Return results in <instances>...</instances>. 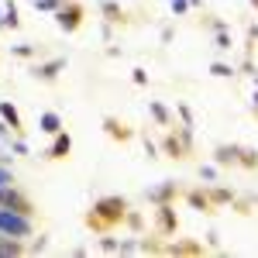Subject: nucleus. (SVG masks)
<instances>
[{
	"mask_svg": "<svg viewBox=\"0 0 258 258\" xmlns=\"http://www.w3.org/2000/svg\"><path fill=\"white\" fill-rule=\"evenodd\" d=\"M124 214H127V200L124 197H100L93 203L90 220L93 224H117V220H124Z\"/></svg>",
	"mask_w": 258,
	"mask_h": 258,
	"instance_id": "f03ea898",
	"label": "nucleus"
},
{
	"mask_svg": "<svg viewBox=\"0 0 258 258\" xmlns=\"http://www.w3.org/2000/svg\"><path fill=\"white\" fill-rule=\"evenodd\" d=\"M207 197H210V203H231V200H234V193H231V189H224V186H214Z\"/></svg>",
	"mask_w": 258,
	"mask_h": 258,
	"instance_id": "a211bd4d",
	"label": "nucleus"
},
{
	"mask_svg": "<svg viewBox=\"0 0 258 258\" xmlns=\"http://www.w3.org/2000/svg\"><path fill=\"white\" fill-rule=\"evenodd\" d=\"M83 21V7L80 4H62L59 11H55V24H59L62 31H76Z\"/></svg>",
	"mask_w": 258,
	"mask_h": 258,
	"instance_id": "20e7f679",
	"label": "nucleus"
},
{
	"mask_svg": "<svg viewBox=\"0 0 258 258\" xmlns=\"http://www.w3.org/2000/svg\"><path fill=\"white\" fill-rule=\"evenodd\" d=\"M251 103H255V107H258V86H255V97H251Z\"/></svg>",
	"mask_w": 258,
	"mask_h": 258,
	"instance_id": "ea45409f",
	"label": "nucleus"
},
{
	"mask_svg": "<svg viewBox=\"0 0 258 258\" xmlns=\"http://www.w3.org/2000/svg\"><path fill=\"white\" fill-rule=\"evenodd\" d=\"M186 200H189V207H193V210H207V203H210V197H207V193H200V189H193Z\"/></svg>",
	"mask_w": 258,
	"mask_h": 258,
	"instance_id": "4be33fe9",
	"label": "nucleus"
},
{
	"mask_svg": "<svg viewBox=\"0 0 258 258\" xmlns=\"http://www.w3.org/2000/svg\"><path fill=\"white\" fill-rule=\"evenodd\" d=\"M0 117L7 120V124H11L14 131H18V127H21V114H18V107H14L11 100H0Z\"/></svg>",
	"mask_w": 258,
	"mask_h": 258,
	"instance_id": "ddd939ff",
	"label": "nucleus"
},
{
	"mask_svg": "<svg viewBox=\"0 0 258 258\" xmlns=\"http://www.w3.org/2000/svg\"><path fill=\"white\" fill-rule=\"evenodd\" d=\"M7 148H11L14 155H28V141H21V138H14L11 145H7Z\"/></svg>",
	"mask_w": 258,
	"mask_h": 258,
	"instance_id": "473e14b6",
	"label": "nucleus"
},
{
	"mask_svg": "<svg viewBox=\"0 0 258 258\" xmlns=\"http://www.w3.org/2000/svg\"><path fill=\"white\" fill-rule=\"evenodd\" d=\"M162 148H165V155H172V159H179V155L186 152V148H182V141H179L176 135H169V138L162 141Z\"/></svg>",
	"mask_w": 258,
	"mask_h": 258,
	"instance_id": "dca6fc26",
	"label": "nucleus"
},
{
	"mask_svg": "<svg viewBox=\"0 0 258 258\" xmlns=\"http://www.w3.org/2000/svg\"><path fill=\"white\" fill-rule=\"evenodd\" d=\"M210 76H217V80H231V76H234V66H231V62H214V66H210Z\"/></svg>",
	"mask_w": 258,
	"mask_h": 258,
	"instance_id": "f3484780",
	"label": "nucleus"
},
{
	"mask_svg": "<svg viewBox=\"0 0 258 258\" xmlns=\"http://www.w3.org/2000/svg\"><path fill=\"white\" fill-rule=\"evenodd\" d=\"M148 114H152V120H155V124H162V127H169V124H172L169 107H165V103H159V100H148Z\"/></svg>",
	"mask_w": 258,
	"mask_h": 258,
	"instance_id": "f8f14e48",
	"label": "nucleus"
},
{
	"mask_svg": "<svg viewBox=\"0 0 258 258\" xmlns=\"http://www.w3.org/2000/svg\"><path fill=\"white\" fill-rule=\"evenodd\" d=\"M100 11L107 14V21H117L120 18V4H117V0H100Z\"/></svg>",
	"mask_w": 258,
	"mask_h": 258,
	"instance_id": "6ab92c4d",
	"label": "nucleus"
},
{
	"mask_svg": "<svg viewBox=\"0 0 258 258\" xmlns=\"http://www.w3.org/2000/svg\"><path fill=\"white\" fill-rule=\"evenodd\" d=\"M100 35H103V38H107V41L114 38V28H110V21H107V24H103V28H100Z\"/></svg>",
	"mask_w": 258,
	"mask_h": 258,
	"instance_id": "e433bc0d",
	"label": "nucleus"
},
{
	"mask_svg": "<svg viewBox=\"0 0 258 258\" xmlns=\"http://www.w3.org/2000/svg\"><path fill=\"white\" fill-rule=\"evenodd\" d=\"M189 7H203V0H189Z\"/></svg>",
	"mask_w": 258,
	"mask_h": 258,
	"instance_id": "58836bf2",
	"label": "nucleus"
},
{
	"mask_svg": "<svg viewBox=\"0 0 258 258\" xmlns=\"http://www.w3.org/2000/svg\"><path fill=\"white\" fill-rule=\"evenodd\" d=\"M62 7V0H35V11L38 14H55Z\"/></svg>",
	"mask_w": 258,
	"mask_h": 258,
	"instance_id": "5701e85b",
	"label": "nucleus"
},
{
	"mask_svg": "<svg viewBox=\"0 0 258 258\" xmlns=\"http://www.w3.org/2000/svg\"><path fill=\"white\" fill-rule=\"evenodd\" d=\"M69 148H73V138L59 131V135H52V145H48V152H45V159H66L69 155Z\"/></svg>",
	"mask_w": 258,
	"mask_h": 258,
	"instance_id": "6e6552de",
	"label": "nucleus"
},
{
	"mask_svg": "<svg viewBox=\"0 0 258 258\" xmlns=\"http://www.w3.org/2000/svg\"><path fill=\"white\" fill-rule=\"evenodd\" d=\"M0 234L4 238H31L35 234V220L31 214H21V210H11V207H0Z\"/></svg>",
	"mask_w": 258,
	"mask_h": 258,
	"instance_id": "f257e3e1",
	"label": "nucleus"
},
{
	"mask_svg": "<svg viewBox=\"0 0 258 258\" xmlns=\"http://www.w3.org/2000/svg\"><path fill=\"white\" fill-rule=\"evenodd\" d=\"M176 182H172V179H162L159 186H148V189H145V200H148V203H155V207H159V203H172V197H176Z\"/></svg>",
	"mask_w": 258,
	"mask_h": 258,
	"instance_id": "39448f33",
	"label": "nucleus"
},
{
	"mask_svg": "<svg viewBox=\"0 0 258 258\" xmlns=\"http://www.w3.org/2000/svg\"><path fill=\"white\" fill-rule=\"evenodd\" d=\"M45 248H48V238H35L31 244H28V251H31V255H41Z\"/></svg>",
	"mask_w": 258,
	"mask_h": 258,
	"instance_id": "2f4dec72",
	"label": "nucleus"
},
{
	"mask_svg": "<svg viewBox=\"0 0 258 258\" xmlns=\"http://www.w3.org/2000/svg\"><path fill=\"white\" fill-rule=\"evenodd\" d=\"M241 165H244V169H258V152L255 148H241Z\"/></svg>",
	"mask_w": 258,
	"mask_h": 258,
	"instance_id": "412c9836",
	"label": "nucleus"
},
{
	"mask_svg": "<svg viewBox=\"0 0 258 258\" xmlns=\"http://www.w3.org/2000/svg\"><path fill=\"white\" fill-rule=\"evenodd\" d=\"M200 179L203 182H217V165H200Z\"/></svg>",
	"mask_w": 258,
	"mask_h": 258,
	"instance_id": "c85d7f7f",
	"label": "nucleus"
},
{
	"mask_svg": "<svg viewBox=\"0 0 258 258\" xmlns=\"http://www.w3.org/2000/svg\"><path fill=\"white\" fill-rule=\"evenodd\" d=\"M138 251H141V241H135V238H124L117 248V255H138Z\"/></svg>",
	"mask_w": 258,
	"mask_h": 258,
	"instance_id": "393cba45",
	"label": "nucleus"
},
{
	"mask_svg": "<svg viewBox=\"0 0 258 258\" xmlns=\"http://www.w3.org/2000/svg\"><path fill=\"white\" fill-rule=\"evenodd\" d=\"M4 186H14V165L11 162H0V189Z\"/></svg>",
	"mask_w": 258,
	"mask_h": 258,
	"instance_id": "aec40b11",
	"label": "nucleus"
},
{
	"mask_svg": "<svg viewBox=\"0 0 258 258\" xmlns=\"http://www.w3.org/2000/svg\"><path fill=\"white\" fill-rule=\"evenodd\" d=\"M11 52H14L18 59H31V55H35V45H28V41H18V45H11Z\"/></svg>",
	"mask_w": 258,
	"mask_h": 258,
	"instance_id": "a878e982",
	"label": "nucleus"
},
{
	"mask_svg": "<svg viewBox=\"0 0 258 258\" xmlns=\"http://www.w3.org/2000/svg\"><path fill=\"white\" fill-rule=\"evenodd\" d=\"M169 11H172V14H186V11H193V7H189V0H172V4H169Z\"/></svg>",
	"mask_w": 258,
	"mask_h": 258,
	"instance_id": "7c9ffc66",
	"label": "nucleus"
},
{
	"mask_svg": "<svg viewBox=\"0 0 258 258\" xmlns=\"http://www.w3.org/2000/svg\"><path fill=\"white\" fill-rule=\"evenodd\" d=\"M124 220H127V227H135V231H141V227H145L141 214H135V210H127V214H124Z\"/></svg>",
	"mask_w": 258,
	"mask_h": 258,
	"instance_id": "c756f323",
	"label": "nucleus"
},
{
	"mask_svg": "<svg viewBox=\"0 0 258 258\" xmlns=\"http://www.w3.org/2000/svg\"><path fill=\"white\" fill-rule=\"evenodd\" d=\"M0 207H11V210H21V214H31V210H35L31 200L24 197L18 186H4V189H0Z\"/></svg>",
	"mask_w": 258,
	"mask_h": 258,
	"instance_id": "7ed1b4c3",
	"label": "nucleus"
},
{
	"mask_svg": "<svg viewBox=\"0 0 258 258\" xmlns=\"http://www.w3.org/2000/svg\"><path fill=\"white\" fill-rule=\"evenodd\" d=\"M179 141H182L186 152L193 148V124H182V127H179Z\"/></svg>",
	"mask_w": 258,
	"mask_h": 258,
	"instance_id": "bb28decb",
	"label": "nucleus"
},
{
	"mask_svg": "<svg viewBox=\"0 0 258 258\" xmlns=\"http://www.w3.org/2000/svg\"><path fill=\"white\" fill-rule=\"evenodd\" d=\"M38 131L41 135H59L62 131V117L55 114V110H45V114L38 117Z\"/></svg>",
	"mask_w": 258,
	"mask_h": 258,
	"instance_id": "1a4fd4ad",
	"label": "nucleus"
},
{
	"mask_svg": "<svg viewBox=\"0 0 258 258\" xmlns=\"http://www.w3.org/2000/svg\"><path fill=\"white\" fill-rule=\"evenodd\" d=\"M214 48L217 52H231V28H217L214 31Z\"/></svg>",
	"mask_w": 258,
	"mask_h": 258,
	"instance_id": "4468645a",
	"label": "nucleus"
},
{
	"mask_svg": "<svg viewBox=\"0 0 258 258\" xmlns=\"http://www.w3.org/2000/svg\"><path fill=\"white\" fill-rule=\"evenodd\" d=\"M0 28H4V14H0Z\"/></svg>",
	"mask_w": 258,
	"mask_h": 258,
	"instance_id": "a19ab883",
	"label": "nucleus"
},
{
	"mask_svg": "<svg viewBox=\"0 0 258 258\" xmlns=\"http://www.w3.org/2000/svg\"><path fill=\"white\" fill-rule=\"evenodd\" d=\"M145 155H148V159H159V145H155V141H145Z\"/></svg>",
	"mask_w": 258,
	"mask_h": 258,
	"instance_id": "c9c22d12",
	"label": "nucleus"
},
{
	"mask_svg": "<svg viewBox=\"0 0 258 258\" xmlns=\"http://www.w3.org/2000/svg\"><path fill=\"white\" fill-rule=\"evenodd\" d=\"M155 217H159V231L162 234H176L179 220H176V207H172V203H159Z\"/></svg>",
	"mask_w": 258,
	"mask_h": 258,
	"instance_id": "0eeeda50",
	"label": "nucleus"
},
{
	"mask_svg": "<svg viewBox=\"0 0 258 258\" xmlns=\"http://www.w3.org/2000/svg\"><path fill=\"white\" fill-rule=\"evenodd\" d=\"M21 18H18V4L14 0H7V7H4V28H18Z\"/></svg>",
	"mask_w": 258,
	"mask_h": 258,
	"instance_id": "2eb2a0df",
	"label": "nucleus"
},
{
	"mask_svg": "<svg viewBox=\"0 0 258 258\" xmlns=\"http://www.w3.org/2000/svg\"><path fill=\"white\" fill-rule=\"evenodd\" d=\"M100 248H103V251H107V255H117L120 241H117V238H110V234H103V238H100Z\"/></svg>",
	"mask_w": 258,
	"mask_h": 258,
	"instance_id": "cd10ccee",
	"label": "nucleus"
},
{
	"mask_svg": "<svg viewBox=\"0 0 258 258\" xmlns=\"http://www.w3.org/2000/svg\"><path fill=\"white\" fill-rule=\"evenodd\" d=\"M131 80L138 83V86H145V83H148V73H145V69H131Z\"/></svg>",
	"mask_w": 258,
	"mask_h": 258,
	"instance_id": "f704fd0d",
	"label": "nucleus"
},
{
	"mask_svg": "<svg viewBox=\"0 0 258 258\" xmlns=\"http://www.w3.org/2000/svg\"><path fill=\"white\" fill-rule=\"evenodd\" d=\"M62 69H66V59H48V62H38V66H35V69H31V73H35V80H41V83H55L59 80V73Z\"/></svg>",
	"mask_w": 258,
	"mask_h": 258,
	"instance_id": "423d86ee",
	"label": "nucleus"
},
{
	"mask_svg": "<svg viewBox=\"0 0 258 258\" xmlns=\"http://www.w3.org/2000/svg\"><path fill=\"white\" fill-rule=\"evenodd\" d=\"M28 248H24V241H18V238H4L0 234V258H18V255H24Z\"/></svg>",
	"mask_w": 258,
	"mask_h": 258,
	"instance_id": "9d476101",
	"label": "nucleus"
},
{
	"mask_svg": "<svg viewBox=\"0 0 258 258\" xmlns=\"http://www.w3.org/2000/svg\"><path fill=\"white\" fill-rule=\"evenodd\" d=\"M103 127H107V135H110V138H127V131H124L114 117H103Z\"/></svg>",
	"mask_w": 258,
	"mask_h": 258,
	"instance_id": "b1692460",
	"label": "nucleus"
},
{
	"mask_svg": "<svg viewBox=\"0 0 258 258\" xmlns=\"http://www.w3.org/2000/svg\"><path fill=\"white\" fill-rule=\"evenodd\" d=\"M248 35H251V41H258V24H251V28H248Z\"/></svg>",
	"mask_w": 258,
	"mask_h": 258,
	"instance_id": "4c0bfd02",
	"label": "nucleus"
},
{
	"mask_svg": "<svg viewBox=\"0 0 258 258\" xmlns=\"http://www.w3.org/2000/svg\"><path fill=\"white\" fill-rule=\"evenodd\" d=\"M214 159H217V165H234V162L241 159V148L238 145H217Z\"/></svg>",
	"mask_w": 258,
	"mask_h": 258,
	"instance_id": "9b49d317",
	"label": "nucleus"
},
{
	"mask_svg": "<svg viewBox=\"0 0 258 258\" xmlns=\"http://www.w3.org/2000/svg\"><path fill=\"white\" fill-rule=\"evenodd\" d=\"M179 120H182V124H193V110H189L186 103H179Z\"/></svg>",
	"mask_w": 258,
	"mask_h": 258,
	"instance_id": "72a5a7b5",
	"label": "nucleus"
}]
</instances>
